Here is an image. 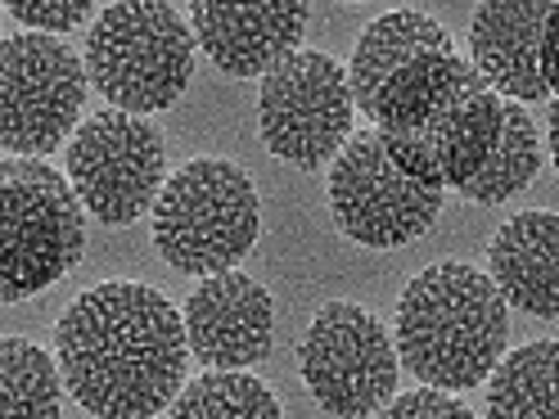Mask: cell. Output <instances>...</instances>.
I'll return each mask as SVG.
<instances>
[{"label":"cell","mask_w":559,"mask_h":419,"mask_svg":"<svg viewBox=\"0 0 559 419\" xmlns=\"http://www.w3.org/2000/svg\"><path fill=\"white\" fill-rule=\"evenodd\" d=\"M59 379L95 419H150L186 388V325L158 289L114 279L68 302L55 330Z\"/></svg>","instance_id":"6da1fadb"},{"label":"cell","mask_w":559,"mask_h":419,"mask_svg":"<svg viewBox=\"0 0 559 419\" xmlns=\"http://www.w3.org/2000/svg\"><path fill=\"white\" fill-rule=\"evenodd\" d=\"M510 307L483 271L438 262L402 289L393 347L397 361L438 393H465L487 383L506 357Z\"/></svg>","instance_id":"7a4b0ae2"},{"label":"cell","mask_w":559,"mask_h":419,"mask_svg":"<svg viewBox=\"0 0 559 419\" xmlns=\"http://www.w3.org/2000/svg\"><path fill=\"white\" fill-rule=\"evenodd\" d=\"M154 243L186 275H222L253 253L262 207L249 171L226 158H194L154 199Z\"/></svg>","instance_id":"3957f363"},{"label":"cell","mask_w":559,"mask_h":419,"mask_svg":"<svg viewBox=\"0 0 559 419\" xmlns=\"http://www.w3.org/2000/svg\"><path fill=\"white\" fill-rule=\"evenodd\" d=\"M86 73L118 113L171 109L194 77V32L163 0H122L91 27Z\"/></svg>","instance_id":"277c9868"},{"label":"cell","mask_w":559,"mask_h":419,"mask_svg":"<svg viewBox=\"0 0 559 419\" xmlns=\"http://www.w3.org/2000/svg\"><path fill=\"white\" fill-rule=\"evenodd\" d=\"M86 222L68 177L41 158L0 163V302L50 289L82 262Z\"/></svg>","instance_id":"5b68a950"},{"label":"cell","mask_w":559,"mask_h":419,"mask_svg":"<svg viewBox=\"0 0 559 419\" xmlns=\"http://www.w3.org/2000/svg\"><path fill=\"white\" fill-rule=\"evenodd\" d=\"M302 383L334 419H366L397 393V347L374 311L325 302L298 347Z\"/></svg>","instance_id":"8992f818"},{"label":"cell","mask_w":559,"mask_h":419,"mask_svg":"<svg viewBox=\"0 0 559 419\" xmlns=\"http://www.w3.org/2000/svg\"><path fill=\"white\" fill-rule=\"evenodd\" d=\"M353 91L343 63L321 50H294L262 77L258 127L275 158L294 167H325L353 135Z\"/></svg>","instance_id":"52a82bcc"},{"label":"cell","mask_w":559,"mask_h":419,"mask_svg":"<svg viewBox=\"0 0 559 419\" xmlns=\"http://www.w3.org/2000/svg\"><path fill=\"white\" fill-rule=\"evenodd\" d=\"M86 104V68L55 37L19 32L0 41V145L41 158L63 145Z\"/></svg>","instance_id":"ba28073f"},{"label":"cell","mask_w":559,"mask_h":419,"mask_svg":"<svg viewBox=\"0 0 559 419\" xmlns=\"http://www.w3.org/2000/svg\"><path fill=\"white\" fill-rule=\"evenodd\" d=\"M167 145L158 127L118 109L95 113L68 145V185L104 226H131L163 190Z\"/></svg>","instance_id":"9c48e42d"},{"label":"cell","mask_w":559,"mask_h":419,"mask_svg":"<svg viewBox=\"0 0 559 419\" xmlns=\"http://www.w3.org/2000/svg\"><path fill=\"white\" fill-rule=\"evenodd\" d=\"M501 113H506V99L497 91H487L465 59L433 109L406 131L379 135V145L389 149V158L406 177L447 194L474 181L478 167L492 158L501 140Z\"/></svg>","instance_id":"30bf717a"},{"label":"cell","mask_w":559,"mask_h":419,"mask_svg":"<svg viewBox=\"0 0 559 419\" xmlns=\"http://www.w3.org/2000/svg\"><path fill=\"white\" fill-rule=\"evenodd\" d=\"M330 207L347 239L366 249H402L442 213V190L419 185L389 158L379 135H353L330 167Z\"/></svg>","instance_id":"8fae6325"},{"label":"cell","mask_w":559,"mask_h":419,"mask_svg":"<svg viewBox=\"0 0 559 419\" xmlns=\"http://www.w3.org/2000/svg\"><path fill=\"white\" fill-rule=\"evenodd\" d=\"M186 347L207 370H243L271 352L275 307L253 275H203L181 307Z\"/></svg>","instance_id":"7c38bea8"},{"label":"cell","mask_w":559,"mask_h":419,"mask_svg":"<svg viewBox=\"0 0 559 419\" xmlns=\"http://www.w3.org/2000/svg\"><path fill=\"white\" fill-rule=\"evenodd\" d=\"M555 19L550 0H497L469 23V68L487 91L514 95L519 104L550 99L546 77V27Z\"/></svg>","instance_id":"4fadbf2b"},{"label":"cell","mask_w":559,"mask_h":419,"mask_svg":"<svg viewBox=\"0 0 559 419\" xmlns=\"http://www.w3.org/2000/svg\"><path fill=\"white\" fill-rule=\"evenodd\" d=\"M190 32L199 50L230 77H266L289 59L307 32V5L271 0V5H194Z\"/></svg>","instance_id":"5bb4252c"},{"label":"cell","mask_w":559,"mask_h":419,"mask_svg":"<svg viewBox=\"0 0 559 419\" xmlns=\"http://www.w3.org/2000/svg\"><path fill=\"white\" fill-rule=\"evenodd\" d=\"M492 285L506 307L528 311L537 321L559 316V217L546 207L510 217L492 239Z\"/></svg>","instance_id":"9a60e30c"},{"label":"cell","mask_w":559,"mask_h":419,"mask_svg":"<svg viewBox=\"0 0 559 419\" xmlns=\"http://www.w3.org/2000/svg\"><path fill=\"white\" fill-rule=\"evenodd\" d=\"M438 50H451V37L447 27L433 23L429 14L419 10H389L379 14L353 50V63H347V91H353V109H361L370 118L374 99L383 95L402 68H411L419 55H438Z\"/></svg>","instance_id":"2e32d148"},{"label":"cell","mask_w":559,"mask_h":419,"mask_svg":"<svg viewBox=\"0 0 559 419\" xmlns=\"http://www.w3.org/2000/svg\"><path fill=\"white\" fill-rule=\"evenodd\" d=\"M487 379V419H559V343L514 347Z\"/></svg>","instance_id":"e0dca14e"},{"label":"cell","mask_w":559,"mask_h":419,"mask_svg":"<svg viewBox=\"0 0 559 419\" xmlns=\"http://www.w3.org/2000/svg\"><path fill=\"white\" fill-rule=\"evenodd\" d=\"M537 171H542V135H537L533 118L523 113V104H506L497 149L478 167V177L461 185V194L469 203L492 207V203L514 199L519 190H528L537 181Z\"/></svg>","instance_id":"ac0fdd59"},{"label":"cell","mask_w":559,"mask_h":419,"mask_svg":"<svg viewBox=\"0 0 559 419\" xmlns=\"http://www.w3.org/2000/svg\"><path fill=\"white\" fill-rule=\"evenodd\" d=\"M55 361L27 338H0V419H59Z\"/></svg>","instance_id":"d6986e66"},{"label":"cell","mask_w":559,"mask_h":419,"mask_svg":"<svg viewBox=\"0 0 559 419\" xmlns=\"http://www.w3.org/2000/svg\"><path fill=\"white\" fill-rule=\"evenodd\" d=\"M167 419H285L262 379L239 370H207L171 397Z\"/></svg>","instance_id":"ffe728a7"},{"label":"cell","mask_w":559,"mask_h":419,"mask_svg":"<svg viewBox=\"0 0 559 419\" xmlns=\"http://www.w3.org/2000/svg\"><path fill=\"white\" fill-rule=\"evenodd\" d=\"M374 419H474V410H469L465 402H456L451 393L411 388V393L393 397L383 410H374Z\"/></svg>","instance_id":"44dd1931"},{"label":"cell","mask_w":559,"mask_h":419,"mask_svg":"<svg viewBox=\"0 0 559 419\" xmlns=\"http://www.w3.org/2000/svg\"><path fill=\"white\" fill-rule=\"evenodd\" d=\"M10 14H14L19 23H27V27H37L41 37H50V32L78 27V23L91 14V5H82V0H68V5H27V0H14Z\"/></svg>","instance_id":"7402d4cb"}]
</instances>
